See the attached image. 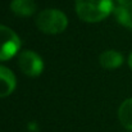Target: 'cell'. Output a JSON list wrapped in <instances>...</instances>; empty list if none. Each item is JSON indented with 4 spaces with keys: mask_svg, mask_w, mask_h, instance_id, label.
<instances>
[{
    "mask_svg": "<svg viewBox=\"0 0 132 132\" xmlns=\"http://www.w3.org/2000/svg\"><path fill=\"white\" fill-rule=\"evenodd\" d=\"M113 9V0H76V12L78 17L88 23L103 21Z\"/></svg>",
    "mask_w": 132,
    "mask_h": 132,
    "instance_id": "1",
    "label": "cell"
},
{
    "mask_svg": "<svg viewBox=\"0 0 132 132\" xmlns=\"http://www.w3.org/2000/svg\"><path fill=\"white\" fill-rule=\"evenodd\" d=\"M36 26L47 35H58L68 26L67 15L59 9H45L36 17Z\"/></svg>",
    "mask_w": 132,
    "mask_h": 132,
    "instance_id": "2",
    "label": "cell"
},
{
    "mask_svg": "<svg viewBox=\"0 0 132 132\" xmlns=\"http://www.w3.org/2000/svg\"><path fill=\"white\" fill-rule=\"evenodd\" d=\"M21 49L18 35L9 27L0 24V60H9Z\"/></svg>",
    "mask_w": 132,
    "mask_h": 132,
    "instance_id": "3",
    "label": "cell"
},
{
    "mask_svg": "<svg viewBox=\"0 0 132 132\" xmlns=\"http://www.w3.org/2000/svg\"><path fill=\"white\" fill-rule=\"evenodd\" d=\"M21 71L28 77H37L44 69V62L39 54L32 50H23L18 56Z\"/></svg>",
    "mask_w": 132,
    "mask_h": 132,
    "instance_id": "4",
    "label": "cell"
},
{
    "mask_svg": "<svg viewBox=\"0 0 132 132\" xmlns=\"http://www.w3.org/2000/svg\"><path fill=\"white\" fill-rule=\"evenodd\" d=\"M15 85L17 80L13 72L6 67L0 65V97L9 96L15 90Z\"/></svg>",
    "mask_w": 132,
    "mask_h": 132,
    "instance_id": "5",
    "label": "cell"
},
{
    "mask_svg": "<svg viewBox=\"0 0 132 132\" xmlns=\"http://www.w3.org/2000/svg\"><path fill=\"white\" fill-rule=\"evenodd\" d=\"M99 60H100V64H101L103 68L114 69V68H118V67L122 65L123 55L117 50H106V51L101 53Z\"/></svg>",
    "mask_w": 132,
    "mask_h": 132,
    "instance_id": "6",
    "label": "cell"
},
{
    "mask_svg": "<svg viewBox=\"0 0 132 132\" xmlns=\"http://www.w3.org/2000/svg\"><path fill=\"white\" fill-rule=\"evenodd\" d=\"M10 10L19 17H30L36 12V4L34 0H12Z\"/></svg>",
    "mask_w": 132,
    "mask_h": 132,
    "instance_id": "7",
    "label": "cell"
},
{
    "mask_svg": "<svg viewBox=\"0 0 132 132\" xmlns=\"http://www.w3.org/2000/svg\"><path fill=\"white\" fill-rule=\"evenodd\" d=\"M118 118L123 127L132 131V97L125 100L118 109Z\"/></svg>",
    "mask_w": 132,
    "mask_h": 132,
    "instance_id": "8",
    "label": "cell"
},
{
    "mask_svg": "<svg viewBox=\"0 0 132 132\" xmlns=\"http://www.w3.org/2000/svg\"><path fill=\"white\" fill-rule=\"evenodd\" d=\"M113 13H114L117 21L122 26L132 30V5H128V6L118 5L113 9Z\"/></svg>",
    "mask_w": 132,
    "mask_h": 132,
    "instance_id": "9",
    "label": "cell"
},
{
    "mask_svg": "<svg viewBox=\"0 0 132 132\" xmlns=\"http://www.w3.org/2000/svg\"><path fill=\"white\" fill-rule=\"evenodd\" d=\"M118 5H123V6H128L132 5V0H117Z\"/></svg>",
    "mask_w": 132,
    "mask_h": 132,
    "instance_id": "10",
    "label": "cell"
},
{
    "mask_svg": "<svg viewBox=\"0 0 132 132\" xmlns=\"http://www.w3.org/2000/svg\"><path fill=\"white\" fill-rule=\"evenodd\" d=\"M128 65H130V68L132 69V53L130 54V56H128Z\"/></svg>",
    "mask_w": 132,
    "mask_h": 132,
    "instance_id": "11",
    "label": "cell"
}]
</instances>
